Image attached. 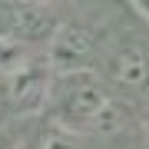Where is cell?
Instances as JSON below:
<instances>
[{
  "mask_svg": "<svg viewBox=\"0 0 149 149\" xmlns=\"http://www.w3.org/2000/svg\"><path fill=\"white\" fill-rule=\"evenodd\" d=\"M60 23L56 7L50 3H7L0 0V40L33 47L47 43Z\"/></svg>",
  "mask_w": 149,
  "mask_h": 149,
  "instance_id": "277c9868",
  "label": "cell"
},
{
  "mask_svg": "<svg viewBox=\"0 0 149 149\" xmlns=\"http://www.w3.org/2000/svg\"><path fill=\"white\" fill-rule=\"evenodd\" d=\"M37 149H83V146H80V139H76L73 133H66V129H60V126L50 123V126L40 133V146Z\"/></svg>",
  "mask_w": 149,
  "mask_h": 149,
  "instance_id": "8992f818",
  "label": "cell"
},
{
  "mask_svg": "<svg viewBox=\"0 0 149 149\" xmlns=\"http://www.w3.org/2000/svg\"><path fill=\"white\" fill-rule=\"evenodd\" d=\"M113 100L116 96L96 76V70H83V73L53 76L50 93H47V109H50L53 126L66 129L73 136H93L96 123Z\"/></svg>",
  "mask_w": 149,
  "mask_h": 149,
  "instance_id": "6da1fadb",
  "label": "cell"
},
{
  "mask_svg": "<svg viewBox=\"0 0 149 149\" xmlns=\"http://www.w3.org/2000/svg\"><path fill=\"white\" fill-rule=\"evenodd\" d=\"M50 83H53V73H50L47 60H27L23 66H17L13 73L0 76V103H3L10 113L17 116H33V113L47 109V93Z\"/></svg>",
  "mask_w": 149,
  "mask_h": 149,
  "instance_id": "3957f363",
  "label": "cell"
},
{
  "mask_svg": "<svg viewBox=\"0 0 149 149\" xmlns=\"http://www.w3.org/2000/svg\"><path fill=\"white\" fill-rule=\"evenodd\" d=\"M23 146V133L17 123H0V149H20Z\"/></svg>",
  "mask_w": 149,
  "mask_h": 149,
  "instance_id": "52a82bcc",
  "label": "cell"
},
{
  "mask_svg": "<svg viewBox=\"0 0 149 149\" xmlns=\"http://www.w3.org/2000/svg\"><path fill=\"white\" fill-rule=\"evenodd\" d=\"M106 70L123 90L143 93V83H146V47H143V40L123 37L106 53Z\"/></svg>",
  "mask_w": 149,
  "mask_h": 149,
  "instance_id": "5b68a950",
  "label": "cell"
},
{
  "mask_svg": "<svg viewBox=\"0 0 149 149\" xmlns=\"http://www.w3.org/2000/svg\"><path fill=\"white\" fill-rule=\"evenodd\" d=\"M96 53H100V43L93 30L80 20H60L53 37L47 40V66L53 76L93 70Z\"/></svg>",
  "mask_w": 149,
  "mask_h": 149,
  "instance_id": "7a4b0ae2",
  "label": "cell"
}]
</instances>
